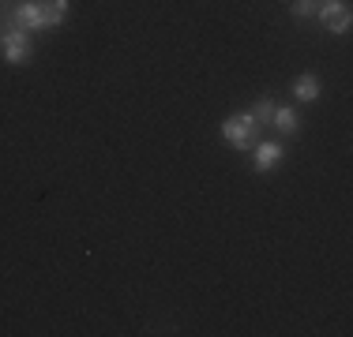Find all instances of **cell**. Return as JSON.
<instances>
[{"mask_svg": "<svg viewBox=\"0 0 353 337\" xmlns=\"http://www.w3.org/2000/svg\"><path fill=\"white\" fill-rule=\"evenodd\" d=\"M293 98L316 101L319 98V79H316V75H297V79H293Z\"/></svg>", "mask_w": 353, "mask_h": 337, "instance_id": "obj_7", "label": "cell"}, {"mask_svg": "<svg viewBox=\"0 0 353 337\" xmlns=\"http://www.w3.org/2000/svg\"><path fill=\"white\" fill-rule=\"evenodd\" d=\"M316 15H319V23H323L331 34H346L350 30V19H353V12H350L346 0H323V4L316 8Z\"/></svg>", "mask_w": 353, "mask_h": 337, "instance_id": "obj_4", "label": "cell"}, {"mask_svg": "<svg viewBox=\"0 0 353 337\" xmlns=\"http://www.w3.org/2000/svg\"><path fill=\"white\" fill-rule=\"evenodd\" d=\"M68 19V0H0V23L19 30H49Z\"/></svg>", "mask_w": 353, "mask_h": 337, "instance_id": "obj_1", "label": "cell"}, {"mask_svg": "<svg viewBox=\"0 0 353 337\" xmlns=\"http://www.w3.org/2000/svg\"><path fill=\"white\" fill-rule=\"evenodd\" d=\"M282 154H285L282 142H259V146L252 150V165H256V173H271V168L282 162Z\"/></svg>", "mask_w": 353, "mask_h": 337, "instance_id": "obj_5", "label": "cell"}, {"mask_svg": "<svg viewBox=\"0 0 353 337\" xmlns=\"http://www.w3.org/2000/svg\"><path fill=\"white\" fill-rule=\"evenodd\" d=\"M271 116H274V101L271 98H259L256 105H252V120L256 124H271Z\"/></svg>", "mask_w": 353, "mask_h": 337, "instance_id": "obj_8", "label": "cell"}, {"mask_svg": "<svg viewBox=\"0 0 353 337\" xmlns=\"http://www.w3.org/2000/svg\"><path fill=\"white\" fill-rule=\"evenodd\" d=\"M323 4V0H293V8L290 12L297 15V19H308V15H316V8Z\"/></svg>", "mask_w": 353, "mask_h": 337, "instance_id": "obj_9", "label": "cell"}, {"mask_svg": "<svg viewBox=\"0 0 353 337\" xmlns=\"http://www.w3.org/2000/svg\"><path fill=\"white\" fill-rule=\"evenodd\" d=\"M256 128H259V124L252 120V113H233V116H225V120H222L225 142H233L237 150L256 146Z\"/></svg>", "mask_w": 353, "mask_h": 337, "instance_id": "obj_2", "label": "cell"}, {"mask_svg": "<svg viewBox=\"0 0 353 337\" xmlns=\"http://www.w3.org/2000/svg\"><path fill=\"white\" fill-rule=\"evenodd\" d=\"M271 124H274V128H279L282 135H297V128H301L297 113H293V109H285V105H274V116H271Z\"/></svg>", "mask_w": 353, "mask_h": 337, "instance_id": "obj_6", "label": "cell"}, {"mask_svg": "<svg viewBox=\"0 0 353 337\" xmlns=\"http://www.w3.org/2000/svg\"><path fill=\"white\" fill-rule=\"evenodd\" d=\"M0 49H4V61L8 64H27V56H30V34L19 30V27L0 23Z\"/></svg>", "mask_w": 353, "mask_h": 337, "instance_id": "obj_3", "label": "cell"}]
</instances>
